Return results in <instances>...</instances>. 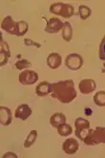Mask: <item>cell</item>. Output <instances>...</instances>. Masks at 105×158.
<instances>
[{"label":"cell","mask_w":105,"mask_h":158,"mask_svg":"<svg viewBox=\"0 0 105 158\" xmlns=\"http://www.w3.org/2000/svg\"><path fill=\"white\" fill-rule=\"evenodd\" d=\"M51 96L62 104H69L76 97L75 82L73 80L59 81L51 85Z\"/></svg>","instance_id":"6da1fadb"},{"label":"cell","mask_w":105,"mask_h":158,"mask_svg":"<svg viewBox=\"0 0 105 158\" xmlns=\"http://www.w3.org/2000/svg\"><path fill=\"white\" fill-rule=\"evenodd\" d=\"M84 143L88 146H95L105 144V127H97L95 129H91L84 139Z\"/></svg>","instance_id":"7a4b0ae2"},{"label":"cell","mask_w":105,"mask_h":158,"mask_svg":"<svg viewBox=\"0 0 105 158\" xmlns=\"http://www.w3.org/2000/svg\"><path fill=\"white\" fill-rule=\"evenodd\" d=\"M50 12L54 15L62 16L64 18H69L74 15L75 11L74 7L70 4H66L62 2L54 3L50 7Z\"/></svg>","instance_id":"3957f363"},{"label":"cell","mask_w":105,"mask_h":158,"mask_svg":"<svg viewBox=\"0 0 105 158\" xmlns=\"http://www.w3.org/2000/svg\"><path fill=\"white\" fill-rule=\"evenodd\" d=\"M75 136L79 140L84 141L85 137L87 136L89 131H90V123L88 120L84 118H76L75 121Z\"/></svg>","instance_id":"277c9868"},{"label":"cell","mask_w":105,"mask_h":158,"mask_svg":"<svg viewBox=\"0 0 105 158\" xmlns=\"http://www.w3.org/2000/svg\"><path fill=\"white\" fill-rule=\"evenodd\" d=\"M83 64V59L79 54H70L66 57L65 65L71 70H79Z\"/></svg>","instance_id":"5b68a950"},{"label":"cell","mask_w":105,"mask_h":158,"mask_svg":"<svg viewBox=\"0 0 105 158\" xmlns=\"http://www.w3.org/2000/svg\"><path fill=\"white\" fill-rule=\"evenodd\" d=\"M38 80L37 73L33 70H25L19 75V81L24 85H32Z\"/></svg>","instance_id":"8992f818"},{"label":"cell","mask_w":105,"mask_h":158,"mask_svg":"<svg viewBox=\"0 0 105 158\" xmlns=\"http://www.w3.org/2000/svg\"><path fill=\"white\" fill-rule=\"evenodd\" d=\"M64 23L61 21V19L57 17H51L47 19V26L45 28V32L49 34H56L60 30H62Z\"/></svg>","instance_id":"52a82bcc"},{"label":"cell","mask_w":105,"mask_h":158,"mask_svg":"<svg viewBox=\"0 0 105 158\" xmlns=\"http://www.w3.org/2000/svg\"><path fill=\"white\" fill-rule=\"evenodd\" d=\"M79 88L83 95H87L95 90V88H97V83L92 79H84L79 82Z\"/></svg>","instance_id":"ba28073f"},{"label":"cell","mask_w":105,"mask_h":158,"mask_svg":"<svg viewBox=\"0 0 105 158\" xmlns=\"http://www.w3.org/2000/svg\"><path fill=\"white\" fill-rule=\"evenodd\" d=\"M32 112H33L32 108L29 106V105L22 104L16 108L15 113H14V117L17 119H20L22 121H25L32 115Z\"/></svg>","instance_id":"9c48e42d"},{"label":"cell","mask_w":105,"mask_h":158,"mask_svg":"<svg viewBox=\"0 0 105 158\" xmlns=\"http://www.w3.org/2000/svg\"><path fill=\"white\" fill-rule=\"evenodd\" d=\"M79 145L78 141L75 140V138H69L62 144V148L65 153L67 154H75L78 152Z\"/></svg>","instance_id":"30bf717a"},{"label":"cell","mask_w":105,"mask_h":158,"mask_svg":"<svg viewBox=\"0 0 105 158\" xmlns=\"http://www.w3.org/2000/svg\"><path fill=\"white\" fill-rule=\"evenodd\" d=\"M13 120L12 111L9 107L0 106V123L2 126H9L11 125Z\"/></svg>","instance_id":"8fae6325"},{"label":"cell","mask_w":105,"mask_h":158,"mask_svg":"<svg viewBox=\"0 0 105 158\" xmlns=\"http://www.w3.org/2000/svg\"><path fill=\"white\" fill-rule=\"evenodd\" d=\"M15 27H16V22L13 19L11 15L6 16L1 23L2 30L11 35H15Z\"/></svg>","instance_id":"7c38bea8"},{"label":"cell","mask_w":105,"mask_h":158,"mask_svg":"<svg viewBox=\"0 0 105 158\" xmlns=\"http://www.w3.org/2000/svg\"><path fill=\"white\" fill-rule=\"evenodd\" d=\"M61 62H62V58L57 53H52L47 58V64L51 69L59 68L61 65Z\"/></svg>","instance_id":"4fadbf2b"},{"label":"cell","mask_w":105,"mask_h":158,"mask_svg":"<svg viewBox=\"0 0 105 158\" xmlns=\"http://www.w3.org/2000/svg\"><path fill=\"white\" fill-rule=\"evenodd\" d=\"M51 83L48 81H41L38 83V85L35 88V93L39 97H46L51 94Z\"/></svg>","instance_id":"5bb4252c"},{"label":"cell","mask_w":105,"mask_h":158,"mask_svg":"<svg viewBox=\"0 0 105 158\" xmlns=\"http://www.w3.org/2000/svg\"><path fill=\"white\" fill-rule=\"evenodd\" d=\"M1 46H0V56H1V64L0 65L3 66L5 64L8 62L9 60V58L11 57V53H10V49H9V45L2 40V38H1Z\"/></svg>","instance_id":"9a60e30c"},{"label":"cell","mask_w":105,"mask_h":158,"mask_svg":"<svg viewBox=\"0 0 105 158\" xmlns=\"http://www.w3.org/2000/svg\"><path fill=\"white\" fill-rule=\"evenodd\" d=\"M66 123V116L63 113H55L50 118V124L52 127L57 128L62 124Z\"/></svg>","instance_id":"2e32d148"},{"label":"cell","mask_w":105,"mask_h":158,"mask_svg":"<svg viewBox=\"0 0 105 158\" xmlns=\"http://www.w3.org/2000/svg\"><path fill=\"white\" fill-rule=\"evenodd\" d=\"M62 38L65 41L69 42L73 38V28L70 22H65L62 28Z\"/></svg>","instance_id":"e0dca14e"},{"label":"cell","mask_w":105,"mask_h":158,"mask_svg":"<svg viewBox=\"0 0 105 158\" xmlns=\"http://www.w3.org/2000/svg\"><path fill=\"white\" fill-rule=\"evenodd\" d=\"M29 29L28 23L25 21H18L16 22V27H15V35L17 36H22L24 35Z\"/></svg>","instance_id":"ac0fdd59"},{"label":"cell","mask_w":105,"mask_h":158,"mask_svg":"<svg viewBox=\"0 0 105 158\" xmlns=\"http://www.w3.org/2000/svg\"><path fill=\"white\" fill-rule=\"evenodd\" d=\"M57 133L62 137H66V136H68L73 133V128L69 124L65 123L57 127Z\"/></svg>","instance_id":"d6986e66"},{"label":"cell","mask_w":105,"mask_h":158,"mask_svg":"<svg viewBox=\"0 0 105 158\" xmlns=\"http://www.w3.org/2000/svg\"><path fill=\"white\" fill-rule=\"evenodd\" d=\"M92 14V11H91V9L87 6H84V5H80L79 7V13L78 15L80 16V18L82 20H85V19H87V18L91 15Z\"/></svg>","instance_id":"ffe728a7"},{"label":"cell","mask_w":105,"mask_h":158,"mask_svg":"<svg viewBox=\"0 0 105 158\" xmlns=\"http://www.w3.org/2000/svg\"><path fill=\"white\" fill-rule=\"evenodd\" d=\"M36 138H37V131H32L30 133H29L27 139L25 140L24 142V148H30L31 146H33L36 140Z\"/></svg>","instance_id":"44dd1931"},{"label":"cell","mask_w":105,"mask_h":158,"mask_svg":"<svg viewBox=\"0 0 105 158\" xmlns=\"http://www.w3.org/2000/svg\"><path fill=\"white\" fill-rule=\"evenodd\" d=\"M94 102L99 106H105V91H99L94 96Z\"/></svg>","instance_id":"7402d4cb"},{"label":"cell","mask_w":105,"mask_h":158,"mask_svg":"<svg viewBox=\"0 0 105 158\" xmlns=\"http://www.w3.org/2000/svg\"><path fill=\"white\" fill-rule=\"evenodd\" d=\"M31 65H32V63L27 60H20L16 61L14 64L15 68L18 70H23L25 68H29Z\"/></svg>","instance_id":"603a6c76"},{"label":"cell","mask_w":105,"mask_h":158,"mask_svg":"<svg viewBox=\"0 0 105 158\" xmlns=\"http://www.w3.org/2000/svg\"><path fill=\"white\" fill-rule=\"evenodd\" d=\"M99 57L101 60H105V35L100 42L99 45Z\"/></svg>","instance_id":"cb8c5ba5"},{"label":"cell","mask_w":105,"mask_h":158,"mask_svg":"<svg viewBox=\"0 0 105 158\" xmlns=\"http://www.w3.org/2000/svg\"><path fill=\"white\" fill-rule=\"evenodd\" d=\"M24 44L26 46H32V45H34V46H35V47H37V48H40L41 47V44L37 43V42H34L32 40H29V39H25L24 40Z\"/></svg>","instance_id":"d4e9b609"},{"label":"cell","mask_w":105,"mask_h":158,"mask_svg":"<svg viewBox=\"0 0 105 158\" xmlns=\"http://www.w3.org/2000/svg\"><path fill=\"white\" fill-rule=\"evenodd\" d=\"M2 157L3 158H7V157H14V158H17L18 156H17V154H15L14 152H6Z\"/></svg>","instance_id":"484cf974"},{"label":"cell","mask_w":105,"mask_h":158,"mask_svg":"<svg viewBox=\"0 0 105 158\" xmlns=\"http://www.w3.org/2000/svg\"><path fill=\"white\" fill-rule=\"evenodd\" d=\"M85 114H86V115H87V116L91 115V114H92V111H91V108H85Z\"/></svg>","instance_id":"4316f807"},{"label":"cell","mask_w":105,"mask_h":158,"mask_svg":"<svg viewBox=\"0 0 105 158\" xmlns=\"http://www.w3.org/2000/svg\"><path fill=\"white\" fill-rule=\"evenodd\" d=\"M103 66H104V69H105V63L103 64Z\"/></svg>","instance_id":"83f0119b"}]
</instances>
